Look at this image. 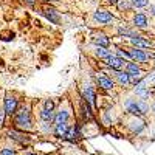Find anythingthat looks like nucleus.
Here are the masks:
<instances>
[{"label":"nucleus","mask_w":155,"mask_h":155,"mask_svg":"<svg viewBox=\"0 0 155 155\" xmlns=\"http://www.w3.org/2000/svg\"><path fill=\"white\" fill-rule=\"evenodd\" d=\"M149 56H150V59H155V53H149Z\"/></svg>","instance_id":"nucleus-38"},{"label":"nucleus","mask_w":155,"mask_h":155,"mask_svg":"<svg viewBox=\"0 0 155 155\" xmlns=\"http://www.w3.org/2000/svg\"><path fill=\"white\" fill-rule=\"evenodd\" d=\"M116 2H118V0H107L109 5H116Z\"/></svg>","instance_id":"nucleus-34"},{"label":"nucleus","mask_w":155,"mask_h":155,"mask_svg":"<svg viewBox=\"0 0 155 155\" xmlns=\"http://www.w3.org/2000/svg\"><path fill=\"white\" fill-rule=\"evenodd\" d=\"M14 120V127L17 130L22 132H30L34 129L33 124V115H31V106L30 104H25V106H19L16 115L12 116Z\"/></svg>","instance_id":"nucleus-1"},{"label":"nucleus","mask_w":155,"mask_h":155,"mask_svg":"<svg viewBox=\"0 0 155 155\" xmlns=\"http://www.w3.org/2000/svg\"><path fill=\"white\" fill-rule=\"evenodd\" d=\"M150 12H152V14L155 16V6H150Z\"/></svg>","instance_id":"nucleus-37"},{"label":"nucleus","mask_w":155,"mask_h":155,"mask_svg":"<svg viewBox=\"0 0 155 155\" xmlns=\"http://www.w3.org/2000/svg\"><path fill=\"white\" fill-rule=\"evenodd\" d=\"M42 109L50 110V112H54V109H56L54 101H53V99H45V101H44V107H42Z\"/></svg>","instance_id":"nucleus-27"},{"label":"nucleus","mask_w":155,"mask_h":155,"mask_svg":"<svg viewBox=\"0 0 155 155\" xmlns=\"http://www.w3.org/2000/svg\"><path fill=\"white\" fill-rule=\"evenodd\" d=\"M118 58H121L123 61L126 59L127 62H132V56H130V53L129 51H126V50H123V48H116V53H115Z\"/></svg>","instance_id":"nucleus-26"},{"label":"nucleus","mask_w":155,"mask_h":155,"mask_svg":"<svg viewBox=\"0 0 155 155\" xmlns=\"http://www.w3.org/2000/svg\"><path fill=\"white\" fill-rule=\"evenodd\" d=\"M19 99L16 95H12V93H6L5 95V99H3V110L6 113V116H14L17 109H19Z\"/></svg>","instance_id":"nucleus-2"},{"label":"nucleus","mask_w":155,"mask_h":155,"mask_svg":"<svg viewBox=\"0 0 155 155\" xmlns=\"http://www.w3.org/2000/svg\"><path fill=\"white\" fill-rule=\"evenodd\" d=\"M124 109L127 113H130L134 116H143V113H141V109H140V104H138V99H132V98H129L126 101V104H124Z\"/></svg>","instance_id":"nucleus-10"},{"label":"nucleus","mask_w":155,"mask_h":155,"mask_svg":"<svg viewBox=\"0 0 155 155\" xmlns=\"http://www.w3.org/2000/svg\"><path fill=\"white\" fill-rule=\"evenodd\" d=\"M5 120H6V113H5V110L2 107V109H0V127L5 124Z\"/></svg>","instance_id":"nucleus-31"},{"label":"nucleus","mask_w":155,"mask_h":155,"mask_svg":"<svg viewBox=\"0 0 155 155\" xmlns=\"http://www.w3.org/2000/svg\"><path fill=\"white\" fill-rule=\"evenodd\" d=\"M8 137L12 141H17V143H20V144H28L30 143V137L25 135L22 130H17V129H9V130H8Z\"/></svg>","instance_id":"nucleus-11"},{"label":"nucleus","mask_w":155,"mask_h":155,"mask_svg":"<svg viewBox=\"0 0 155 155\" xmlns=\"http://www.w3.org/2000/svg\"><path fill=\"white\" fill-rule=\"evenodd\" d=\"M67 130H68V124H59V126H54L53 134L56 138H65Z\"/></svg>","instance_id":"nucleus-21"},{"label":"nucleus","mask_w":155,"mask_h":155,"mask_svg":"<svg viewBox=\"0 0 155 155\" xmlns=\"http://www.w3.org/2000/svg\"><path fill=\"white\" fill-rule=\"evenodd\" d=\"M0 155H16V150L11 147H3L0 149Z\"/></svg>","instance_id":"nucleus-30"},{"label":"nucleus","mask_w":155,"mask_h":155,"mask_svg":"<svg viewBox=\"0 0 155 155\" xmlns=\"http://www.w3.org/2000/svg\"><path fill=\"white\" fill-rule=\"evenodd\" d=\"M118 34H120V36H124V37H130V39L137 36L134 30L127 28V27H120V28H118Z\"/></svg>","instance_id":"nucleus-25"},{"label":"nucleus","mask_w":155,"mask_h":155,"mask_svg":"<svg viewBox=\"0 0 155 155\" xmlns=\"http://www.w3.org/2000/svg\"><path fill=\"white\" fill-rule=\"evenodd\" d=\"M129 53H130V56H132V61L137 62V64H143V62H147L150 59L147 51L140 50V48H130V50H129Z\"/></svg>","instance_id":"nucleus-9"},{"label":"nucleus","mask_w":155,"mask_h":155,"mask_svg":"<svg viewBox=\"0 0 155 155\" xmlns=\"http://www.w3.org/2000/svg\"><path fill=\"white\" fill-rule=\"evenodd\" d=\"M116 6H118L120 11H124V12L130 11L134 8L132 3H130V0H118V2H116Z\"/></svg>","instance_id":"nucleus-24"},{"label":"nucleus","mask_w":155,"mask_h":155,"mask_svg":"<svg viewBox=\"0 0 155 155\" xmlns=\"http://www.w3.org/2000/svg\"><path fill=\"white\" fill-rule=\"evenodd\" d=\"M93 44H95L96 47L109 48V45H110V39H109L106 34L99 33V34H95V36H93Z\"/></svg>","instance_id":"nucleus-20"},{"label":"nucleus","mask_w":155,"mask_h":155,"mask_svg":"<svg viewBox=\"0 0 155 155\" xmlns=\"http://www.w3.org/2000/svg\"><path fill=\"white\" fill-rule=\"evenodd\" d=\"M25 155H37V153H34V152H28V153H25Z\"/></svg>","instance_id":"nucleus-39"},{"label":"nucleus","mask_w":155,"mask_h":155,"mask_svg":"<svg viewBox=\"0 0 155 155\" xmlns=\"http://www.w3.org/2000/svg\"><path fill=\"white\" fill-rule=\"evenodd\" d=\"M70 116H71V110H70V109H64V107H61L59 112L54 113V121H53V124H54V126H59V124H68Z\"/></svg>","instance_id":"nucleus-8"},{"label":"nucleus","mask_w":155,"mask_h":155,"mask_svg":"<svg viewBox=\"0 0 155 155\" xmlns=\"http://www.w3.org/2000/svg\"><path fill=\"white\" fill-rule=\"evenodd\" d=\"M112 71H113V74H115V79L118 81V84H120L121 87H127L129 84H130V76H129L126 71H123V70H120V71L112 70Z\"/></svg>","instance_id":"nucleus-18"},{"label":"nucleus","mask_w":155,"mask_h":155,"mask_svg":"<svg viewBox=\"0 0 155 155\" xmlns=\"http://www.w3.org/2000/svg\"><path fill=\"white\" fill-rule=\"evenodd\" d=\"M47 155H48V153H47Z\"/></svg>","instance_id":"nucleus-40"},{"label":"nucleus","mask_w":155,"mask_h":155,"mask_svg":"<svg viewBox=\"0 0 155 155\" xmlns=\"http://www.w3.org/2000/svg\"><path fill=\"white\" fill-rule=\"evenodd\" d=\"M135 95H137L140 99H144V101L150 96V90H149V85H147L146 78H143L140 82L135 84Z\"/></svg>","instance_id":"nucleus-4"},{"label":"nucleus","mask_w":155,"mask_h":155,"mask_svg":"<svg viewBox=\"0 0 155 155\" xmlns=\"http://www.w3.org/2000/svg\"><path fill=\"white\" fill-rule=\"evenodd\" d=\"M102 123H104L106 126H110L112 124V116L109 112H104V115H102Z\"/></svg>","instance_id":"nucleus-29"},{"label":"nucleus","mask_w":155,"mask_h":155,"mask_svg":"<svg viewBox=\"0 0 155 155\" xmlns=\"http://www.w3.org/2000/svg\"><path fill=\"white\" fill-rule=\"evenodd\" d=\"M124 71L129 74V76H138V78H143V71H141V68H140V65L137 62H127L126 64V68H124Z\"/></svg>","instance_id":"nucleus-16"},{"label":"nucleus","mask_w":155,"mask_h":155,"mask_svg":"<svg viewBox=\"0 0 155 155\" xmlns=\"http://www.w3.org/2000/svg\"><path fill=\"white\" fill-rule=\"evenodd\" d=\"M134 8H144L149 5V0H130Z\"/></svg>","instance_id":"nucleus-28"},{"label":"nucleus","mask_w":155,"mask_h":155,"mask_svg":"<svg viewBox=\"0 0 155 155\" xmlns=\"http://www.w3.org/2000/svg\"><path fill=\"white\" fill-rule=\"evenodd\" d=\"M150 109H152V112H153V113H155V101H153V102H152V107H150Z\"/></svg>","instance_id":"nucleus-36"},{"label":"nucleus","mask_w":155,"mask_h":155,"mask_svg":"<svg viewBox=\"0 0 155 155\" xmlns=\"http://www.w3.org/2000/svg\"><path fill=\"white\" fill-rule=\"evenodd\" d=\"M102 62H104L110 70H115V71H120V70L124 67V61H123L121 58H118L116 54H110L109 58H106Z\"/></svg>","instance_id":"nucleus-7"},{"label":"nucleus","mask_w":155,"mask_h":155,"mask_svg":"<svg viewBox=\"0 0 155 155\" xmlns=\"http://www.w3.org/2000/svg\"><path fill=\"white\" fill-rule=\"evenodd\" d=\"M129 129H130V132L132 134H141L146 129V124H144V121L141 120V118H138V116H134V118L130 120V123H129Z\"/></svg>","instance_id":"nucleus-13"},{"label":"nucleus","mask_w":155,"mask_h":155,"mask_svg":"<svg viewBox=\"0 0 155 155\" xmlns=\"http://www.w3.org/2000/svg\"><path fill=\"white\" fill-rule=\"evenodd\" d=\"M54 113H56V112H50V110L42 109L41 112H39V116H41V121H45V123H53V121H54Z\"/></svg>","instance_id":"nucleus-22"},{"label":"nucleus","mask_w":155,"mask_h":155,"mask_svg":"<svg viewBox=\"0 0 155 155\" xmlns=\"http://www.w3.org/2000/svg\"><path fill=\"white\" fill-rule=\"evenodd\" d=\"M82 137V132H81V126L79 124H73V126H68V130H67V134H65V140H68V141H74L78 140V138H81Z\"/></svg>","instance_id":"nucleus-14"},{"label":"nucleus","mask_w":155,"mask_h":155,"mask_svg":"<svg viewBox=\"0 0 155 155\" xmlns=\"http://www.w3.org/2000/svg\"><path fill=\"white\" fill-rule=\"evenodd\" d=\"M44 16H45L50 22H53V23H61V16H59V12H58L54 8H51V6H50V8L47 6V8L44 9Z\"/></svg>","instance_id":"nucleus-19"},{"label":"nucleus","mask_w":155,"mask_h":155,"mask_svg":"<svg viewBox=\"0 0 155 155\" xmlns=\"http://www.w3.org/2000/svg\"><path fill=\"white\" fill-rule=\"evenodd\" d=\"M146 81H147V84H152V85H155V73L149 74V76L146 78Z\"/></svg>","instance_id":"nucleus-32"},{"label":"nucleus","mask_w":155,"mask_h":155,"mask_svg":"<svg viewBox=\"0 0 155 155\" xmlns=\"http://www.w3.org/2000/svg\"><path fill=\"white\" fill-rule=\"evenodd\" d=\"M134 25L137 28H141V30H146L149 27V22H147V16L144 12H137L134 16Z\"/></svg>","instance_id":"nucleus-17"},{"label":"nucleus","mask_w":155,"mask_h":155,"mask_svg":"<svg viewBox=\"0 0 155 155\" xmlns=\"http://www.w3.org/2000/svg\"><path fill=\"white\" fill-rule=\"evenodd\" d=\"M81 113H82V120L84 123H93L95 121V115H93V107L88 104V102H85L82 99L81 102Z\"/></svg>","instance_id":"nucleus-12"},{"label":"nucleus","mask_w":155,"mask_h":155,"mask_svg":"<svg viewBox=\"0 0 155 155\" xmlns=\"http://www.w3.org/2000/svg\"><path fill=\"white\" fill-rule=\"evenodd\" d=\"M95 54H96V58H99L101 61H104V59H106V58H109L112 53H110V50H109V48L96 47V50H95Z\"/></svg>","instance_id":"nucleus-23"},{"label":"nucleus","mask_w":155,"mask_h":155,"mask_svg":"<svg viewBox=\"0 0 155 155\" xmlns=\"http://www.w3.org/2000/svg\"><path fill=\"white\" fill-rule=\"evenodd\" d=\"M25 5H28V6H34L36 5V0H23Z\"/></svg>","instance_id":"nucleus-33"},{"label":"nucleus","mask_w":155,"mask_h":155,"mask_svg":"<svg viewBox=\"0 0 155 155\" xmlns=\"http://www.w3.org/2000/svg\"><path fill=\"white\" fill-rule=\"evenodd\" d=\"M45 3H54V2H59V0H44Z\"/></svg>","instance_id":"nucleus-35"},{"label":"nucleus","mask_w":155,"mask_h":155,"mask_svg":"<svg viewBox=\"0 0 155 155\" xmlns=\"http://www.w3.org/2000/svg\"><path fill=\"white\" fill-rule=\"evenodd\" d=\"M93 19H95V22H98V23H101V25H109V23H112V22L115 20L113 14H112V12H109V11H106V9H98V11H95Z\"/></svg>","instance_id":"nucleus-5"},{"label":"nucleus","mask_w":155,"mask_h":155,"mask_svg":"<svg viewBox=\"0 0 155 155\" xmlns=\"http://www.w3.org/2000/svg\"><path fill=\"white\" fill-rule=\"evenodd\" d=\"M81 95H82V99L85 102H88L92 107H96V93L92 85H84L81 88Z\"/></svg>","instance_id":"nucleus-6"},{"label":"nucleus","mask_w":155,"mask_h":155,"mask_svg":"<svg viewBox=\"0 0 155 155\" xmlns=\"http://www.w3.org/2000/svg\"><path fill=\"white\" fill-rule=\"evenodd\" d=\"M130 44H132L134 48H140V50H144V48H150L152 47L150 41H147V39H144L143 36H138V34L130 39Z\"/></svg>","instance_id":"nucleus-15"},{"label":"nucleus","mask_w":155,"mask_h":155,"mask_svg":"<svg viewBox=\"0 0 155 155\" xmlns=\"http://www.w3.org/2000/svg\"><path fill=\"white\" fill-rule=\"evenodd\" d=\"M96 82L99 85V88L106 90V92H110V90L115 88V81L110 76H107L104 71H98L96 73Z\"/></svg>","instance_id":"nucleus-3"}]
</instances>
